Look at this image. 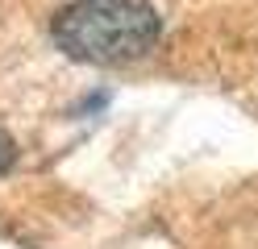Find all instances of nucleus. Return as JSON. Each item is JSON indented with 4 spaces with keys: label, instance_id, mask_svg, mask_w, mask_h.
Segmentation results:
<instances>
[{
    "label": "nucleus",
    "instance_id": "f257e3e1",
    "mask_svg": "<svg viewBox=\"0 0 258 249\" xmlns=\"http://www.w3.org/2000/svg\"><path fill=\"white\" fill-rule=\"evenodd\" d=\"M62 54L96 66H117L150 54L163 38V17L150 0H75L54 17Z\"/></svg>",
    "mask_w": 258,
    "mask_h": 249
},
{
    "label": "nucleus",
    "instance_id": "f03ea898",
    "mask_svg": "<svg viewBox=\"0 0 258 249\" xmlns=\"http://www.w3.org/2000/svg\"><path fill=\"white\" fill-rule=\"evenodd\" d=\"M13 162H17V145H13V137L0 129V175L13 171Z\"/></svg>",
    "mask_w": 258,
    "mask_h": 249
}]
</instances>
